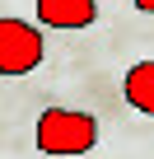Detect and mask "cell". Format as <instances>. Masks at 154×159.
<instances>
[{"label": "cell", "mask_w": 154, "mask_h": 159, "mask_svg": "<svg viewBox=\"0 0 154 159\" xmlns=\"http://www.w3.org/2000/svg\"><path fill=\"white\" fill-rule=\"evenodd\" d=\"M37 24H47V28H89L94 19H98V0H37Z\"/></svg>", "instance_id": "cell-3"}, {"label": "cell", "mask_w": 154, "mask_h": 159, "mask_svg": "<svg viewBox=\"0 0 154 159\" xmlns=\"http://www.w3.org/2000/svg\"><path fill=\"white\" fill-rule=\"evenodd\" d=\"M121 94L140 117H154V61H135L121 80Z\"/></svg>", "instance_id": "cell-4"}, {"label": "cell", "mask_w": 154, "mask_h": 159, "mask_svg": "<svg viewBox=\"0 0 154 159\" xmlns=\"http://www.w3.org/2000/svg\"><path fill=\"white\" fill-rule=\"evenodd\" d=\"M47 56V42L42 33L28 24V19H0V75H28L37 70Z\"/></svg>", "instance_id": "cell-2"}, {"label": "cell", "mask_w": 154, "mask_h": 159, "mask_svg": "<svg viewBox=\"0 0 154 159\" xmlns=\"http://www.w3.org/2000/svg\"><path fill=\"white\" fill-rule=\"evenodd\" d=\"M135 10H145V14H154V0H135Z\"/></svg>", "instance_id": "cell-5"}, {"label": "cell", "mask_w": 154, "mask_h": 159, "mask_svg": "<svg viewBox=\"0 0 154 159\" xmlns=\"http://www.w3.org/2000/svg\"><path fill=\"white\" fill-rule=\"evenodd\" d=\"M37 150L42 154H89L98 145V122L94 112H80V108H47L37 117V131H33Z\"/></svg>", "instance_id": "cell-1"}]
</instances>
